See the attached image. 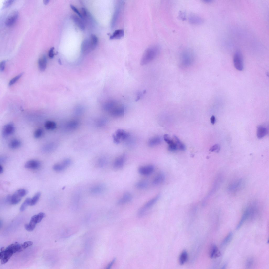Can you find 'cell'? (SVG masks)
Returning <instances> with one entry per match:
<instances>
[{"label": "cell", "mask_w": 269, "mask_h": 269, "mask_svg": "<svg viewBox=\"0 0 269 269\" xmlns=\"http://www.w3.org/2000/svg\"><path fill=\"white\" fill-rule=\"evenodd\" d=\"M105 108L111 115L115 117H121L124 114L123 105L116 101L111 100L105 104Z\"/></svg>", "instance_id": "obj_1"}, {"label": "cell", "mask_w": 269, "mask_h": 269, "mask_svg": "<svg viewBox=\"0 0 269 269\" xmlns=\"http://www.w3.org/2000/svg\"><path fill=\"white\" fill-rule=\"evenodd\" d=\"M20 244L15 242L9 245L6 249L3 247L1 248L0 259L1 264H5L8 261L14 253L19 252Z\"/></svg>", "instance_id": "obj_2"}, {"label": "cell", "mask_w": 269, "mask_h": 269, "mask_svg": "<svg viewBox=\"0 0 269 269\" xmlns=\"http://www.w3.org/2000/svg\"><path fill=\"white\" fill-rule=\"evenodd\" d=\"M159 51V48L157 46H152L148 48L142 56L141 65H146L153 60L158 55Z\"/></svg>", "instance_id": "obj_3"}, {"label": "cell", "mask_w": 269, "mask_h": 269, "mask_svg": "<svg viewBox=\"0 0 269 269\" xmlns=\"http://www.w3.org/2000/svg\"><path fill=\"white\" fill-rule=\"evenodd\" d=\"M160 197V195L158 194L145 204L138 210V216L142 217L144 215L147 211L156 203Z\"/></svg>", "instance_id": "obj_4"}, {"label": "cell", "mask_w": 269, "mask_h": 269, "mask_svg": "<svg viewBox=\"0 0 269 269\" xmlns=\"http://www.w3.org/2000/svg\"><path fill=\"white\" fill-rule=\"evenodd\" d=\"M129 136L128 133L124 130L119 129L113 135L112 137L114 142L117 144L121 141L127 139Z\"/></svg>", "instance_id": "obj_5"}, {"label": "cell", "mask_w": 269, "mask_h": 269, "mask_svg": "<svg viewBox=\"0 0 269 269\" xmlns=\"http://www.w3.org/2000/svg\"><path fill=\"white\" fill-rule=\"evenodd\" d=\"M234 63L235 68L237 70L242 71L243 69L244 65L242 56L239 51L236 52L234 58Z\"/></svg>", "instance_id": "obj_6"}, {"label": "cell", "mask_w": 269, "mask_h": 269, "mask_svg": "<svg viewBox=\"0 0 269 269\" xmlns=\"http://www.w3.org/2000/svg\"><path fill=\"white\" fill-rule=\"evenodd\" d=\"M192 54L186 51L183 52L181 56V62L183 66H188L192 63L193 60Z\"/></svg>", "instance_id": "obj_7"}, {"label": "cell", "mask_w": 269, "mask_h": 269, "mask_svg": "<svg viewBox=\"0 0 269 269\" xmlns=\"http://www.w3.org/2000/svg\"><path fill=\"white\" fill-rule=\"evenodd\" d=\"M244 184V181L243 180H237L229 185L228 188V190L231 193H235L241 189L243 186Z\"/></svg>", "instance_id": "obj_8"}, {"label": "cell", "mask_w": 269, "mask_h": 269, "mask_svg": "<svg viewBox=\"0 0 269 269\" xmlns=\"http://www.w3.org/2000/svg\"><path fill=\"white\" fill-rule=\"evenodd\" d=\"M18 13L17 11H14L11 13L7 17L5 21V25L7 26H10L14 24L17 20Z\"/></svg>", "instance_id": "obj_9"}, {"label": "cell", "mask_w": 269, "mask_h": 269, "mask_svg": "<svg viewBox=\"0 0 269 269\" xmlns=\"http://www.w3.org/2000/svg\"><path fill=\"white\" fill-rule=\"evenodd\" d=\"M154 169V167L153 165H149L140 167L138 169V171L141 175H147L152 173Z\"/></svg>", "instance_id": "obj_10"}, {"label": "cell", "mask_w": 269, "mask_h": 269, "mask_svg": "<svg viewBox=\"0 0 269 269\" xmlns=\"http://www.w3.org/2000/svg\"><path fill=\"white\" fill-rule=\"evenodd\" d=\"M253 207L252 206L249 207L245 210L241 217L240 221L236 226V229L238 230L240 228L245 220L247 219L250 214L252 212L253 210Z\"/></svg>", "instance_id": "obj_11"}, {"label": "cell", "mask_w": 269, "mask_h": 269, "mask_svg": "<svg viewBox=\"0 0 269 269\" xmlns=\"http://www.w3.org/2000/svg\"><path fill=\"white\" fill-rule=\"evenodd\" d=\"M15 130L14 125L12 123H8L4 125L2 130V134L4 137L8 136L13 133Z\"/></svg>", "instance_id": "obj_12"}, {"label": "cell", "mask_w": 269, "mask_h": 269, "mask_svg": "<svg viewBox=\"0 0 269 269\" xmlns=\"http://www.w3.org/2000/svg\"><path fill=\"white\" fill-rule=\"evenodd\" d=\"M40 165V163L39 161L36 160L31 159L26 162L24 167L25 168L28 169H37L39 168Z\"/></svg>", "instance_id": "obj_13"}, {"label": "cell", "mask_w": 269, "mask_h": 269, "mask_svg": "<svg viewBox=\"0 0 269 269\" xmlns=\"http://www.w3.org/2000/svg\"><path fill=\"white\" fill-rule=\"evenodd\" d=\"M131 194L128 192L124 193L122 197L117 201V203L119 205H123L130 202L132 200Z\"/></svg>", "instance_id": "obj_14"}, {"label": "cell", "mask_w": 269, "mask_h": 269, "mask_svg": "<svg viewBox=\"0 0 269 269\" xmlns=\"http://www.w3.org/2000/svg\"><path fill=\"white\" fill-rule=\"evenodd\" d=\"M125 161V157L121 156L117 158L114 161L113 167L115 169H120L123 167Z\"/></svg>", "instance_id": "obj_15"}, {"label": "cell", "mask_w": 269, "mask_h": 269, "mask_svg": "<svg viewBox=\"0 0 269 269\" xmlns=\"http://www.w3.org/2000/svg\"><path fill=\"white\" fill-rule=\"evenodd\" d=\"M165 179V176L162 172L159 173L153 179L152 181V184L157 185L162 183Z\"/></svg>", "instance_id": "obj_16"}, {"label": "cell", "mask_w": 269, "mask_h": 269, "mask_svg": "<svg viewBox=\"0 0 269 269\" xmlns=\"http://www.w3.org/2000/svg\"><path fill=\"white\" fill-rule=\"evenodd\" d=\"M38 64L39 68L40 71H43L45 70L46 66L47 59L45 55H43L39 59Z\"/></svg>", "instance_id": "obj_17"}, {"label": "cell", "mask_w": 269, "mask_h": 269, "mask_svg": "<svg viewBox=\"0 0 269 269\" xmlns=\"http://www.w3.org/2000/svg\"><path fill=\"white\" fill-rule=\"evenodd\" d=\"M268 132L267 128L261 126H258L257 131V136L258 139H261L266 135Z\"/></svg>", "instance_id": "obj_18"}, {"label": "cell", "mask_w": 269, "mask_h": 269, "mask_svg": "<svg viewBox=\"0 0 269 269\" xmlns=\"http://www.w3.org/2000/svg\"><path fill=\"white\" fill-rule=\"evenodd\" d=\"M104 187L102 184H98L92 187L90 189V192L94 194H97L101 193L104 190Z\"/></svg>", "instance_id": "obj_19"}, {"label": "cell", "mask_w": 269, "mask_h": 269, "mask_svg": "<svg viewBox=\"0 0 269 269\" xmlns=\"http://www.w3.org/2000/svg\"><path fill=\"white\" fill-rule=\"evenodd\" d=\"M124 34V31L123 30H115L112 34L111 36L110 39H120L123 37Z\"/></svg>", "instance_id": "obj_20"}, {"label": "cell", "mask_w": 269, "mask_h": 269, "mask_svg": "<svg viewBox=\"0 0 269 269\" xmlns=\"http://www.w3.org/2000/svg\"><path fill=\"white\" fill-rule=\"evenodd\" d=\"M45 216V215L44 213L40 212L37 214L31 217L30 221L37 224V223L40 222Z\"/></svg>", "instance_id": "obj_21"}, {"label": "cell", "mask_w": 269, "mask_h": 269, "mask_svg": "<svg viewBox=\"0 0 269 269\" xmlns=\"http://www.w3.org/2000/svg\"><path fill=\"white\" fill-rule=\"evenodd\" d=\"M161 141V138L158 136H156L150 139L148 142L150 147H153L160 144Z\"/></svg>", "instance_id": "obj_22"}, {"label": "cell", "mask_w": 269, "mask_h": 269, "mask_svg": "<svg viewBox=\"0 0 269 269\" xmlns=\"http://www.w3.org/2000/svg\"><path fill=\"white\" fill-rule=\"evenodd\" d=\"M81 50L84 53H87L91 50L89 40L86 39L82 42L81 46Z\"/></svg>", "instance_id": "obj_23"}, {"label": "cell", "mask_w": 269, "mask_h": 269, "mask_svg": "<svg viewBox=\"0 0 269 269\" xmlns=\"http://www.w3.org/2000/svg\"><path fill=\"white\" fill-rule=\"evenodd\" d=\"M22 197L15 192L11 195L10 204L15 205L18 203L21 200Z\"/></svg>", "instance_id": "obj_24"}, {"label": "cell", "mask_w": 269, "mask_h": 269, "mask_svg": "<svg viewBox=\"0 0 269 269\" xmlns=\"http://www.w3.org/2000/svg\"><path fill=\"white\" fill-rule=\"evenodd\" d=\"M148 182L146 180H142L137 182L135 185V187L137 188L140 189H143L146 188L148 186Z\"/></svg>", "instance_id": "obj_25"}, {"label": "cell", "mask_w": 269, "mask_h": 269, "mask_svg": "<svg viewBox=\"0 0 269 269\" xmlns=\"http://www.w3.org/2000/svg\"><path fill=\"white\" fill-rule=\"evenodd\" d=\"M221 255V253L218 249L217 247L214 245L212 247L210 253V257L211 258H215L218 257Z\"/></svg>", "instance_id": "obj_26"}, {"label": "cell", "mask_w": 269, "mask_h": 269, "mask_svg": "<svg viewBox=\"0 0 269 269\" xmlns=\"http://www.w3.org/2000/svg\"><path fill=\"white\" fill-rule=\"evenodd\" d=\"M189 19L190 22L193 24H199L203 22V20L200 17L195 15L190 16Z\"/></svg>", "instance_id": "obj_27"}, {"label": "cell", "mask_w": 269, "mask_h": 269, "mask_svg": "<svg viewBox=\"0 0 269 269\" xmlns=\"http://www.w3.org/2000/svg\"><path fill=\"white\" fill-rule=\"evenodd\" d=\"M21 144V142L19 140L17 139H14L10 142L9 146L12 149H16L20 146Z\"/></svg>", "instance_id": "obj_28"}, {"label": "cell", "mask_w": 269, "mask_h": 269, "mask_svg": "<svg viewBox=\"0 0 269 269\" xmlns=\"http://www.w3.org/2000/svg\"><path fill=\"white\" fill-rule=\"evenodd\" d=\"M71 18L74 22L81 29L83 30L84 29V24L79 18L75 15H72Z\"/></svg>", "instance_id": "obj_29"}, {"label": "cell", "mask_w": 269, "mask_h": 269, "mask_svg": "<svg viewBox=\"0 0 269 269\" xmlns=\"http://www.w3.org/2000/svg\"><path fill=\"white\" fill-rule=\"evenodd\" d=\"M92 50H93L96 47L98 42V38L94 34H92L89 40Z\"/></svg>", "instance_id": "obj_30"}, {"label": "cell", "mask_w": 269, "mask_h": 269, "mask_svg": "<svg viewBox=\"0 0 269 269\" xmlns=\"http://www.w3.org/2000/svg\"><path fill=\"white\" fill-rule=\"evenodd\" d=\"M188 258V254L186 251H183L180 255L179 262L180 265L184 264L187 261Z\"/></svg>", "instance_id": "obj_31"}, {"label": "cell", "mask_w": 269, "mask_h": 269, "mask_svg": "<svg viewBox=\"0 0 269 269\" xmlns=\"http://www.w3.org/2000/svg\"><path fill=\"white\" fill-rule=\"evenodd\" d=\"M173 137L175 142L177 146L178 149L181 151H185L186 149L185 146L181 142L179 139L176 136L174 135Z\"/></svg>", "instance_id": "obj_32"}, {"label": "cell", "mask_w": 269, "mask_h": 269, "mask_svg": "<svg viewBox=\"0 0 269 269\" xmlns=\"http://www.w3.org/2000/svg\"><path fill=\"white\" fill-rule=\"evenodd\" d=\"M45 127L47 130H53L56 128V124L53 121H47L45 123Z\"/></svg>", "instance_id": "obj_33"}, {"label": "cell", "mask_w": 269, "mask_h": 269, "mask_svg": "<svg viewBox=\"0 0 269 269\" xmlns=\"http://www.w3.org/2000/svg\"><path fill=\"white\" fill-rule=\"evenodd\" d=\"M40 196V192L37 193L31 199L30 205L33 206L35 205L38 201Z\"/></svg>", "instance_id": "obj_34"}, {"label": "cell", "mask_w": 269, "mask_h": 269, "mask_svg": "<svg viewBox=\"0 0 269 269\" xmlns=\"http://www.w3.org/2000/svg\"><path fill=\"white\" fill-rule=\"evenodd\" d=\"M232 236V232H230L223 241L221 244V246L223 247L228 244L231 241Z\"/></svg>", "instance_id": "obj_35"}, {"label": "cell", "mask_w": 269, "mask_h": 269, "mask_svg": "<svg viewBox=\"0 0 269 269\" xmlns=\"http://www.w3.org/2000/svg\"><path fill=\"white\" fill-rule=\"evenodd\" d=\"M31 198H27L21 205L20 210L21 211H24L28 205H30Z\"/></svg>", "instance_id": "obj_36"}, {"label": "cell", "mask_w": 269, "mask_h": 269, "mask_svg": "<svg viewBox=\"0 0 269 269\" xmlns=\"http://www.w3.org/2000/svg\"><path fill=\"white\" fill-rule=\"evenodd\" d=\"M36 224L30 221L28 224H25L24 227L25 229L29 231H33L35 228Z\"/></svg>", "instance_id": "obj_37"}, {"label": "cell", "mask_w": 269, "mask_h": 269, "mask_svg": "<svg viewBox=\"0 0 269 269\" xmlns=\"http://www.w3.org/2000/svg\"><path fill=\"white\" fill-rule=\"evenodd\" d=\"M53 169L57 172H60L64 169L66 168L62 163L55 164L53 167Z\"/></svg>", "instance_id": "obj_38"}, {"label": "cell", "mask_w": 269, "mask_h": 269, "mask_svg": "<svg viewBox=\"0 0 269 269\" xmlns=\"http://www.w3.org/2000/svg\"><path fill=\"white\" fill-rule=\"evenodd\" d=\"M33 243L31 241H27L20 244V249L19 252H20L28 247L32 245Z\"/></svg>", "instance_id": "obj_39"}, {"label": "cell", "mask_w": 269, "mask_h": 269, "mask_svg": "<svg viewBox=\"0 0 269 269\" xmlns=\"http://www.w3.org/2000/svg\"><path fill=\"white\" fill-rule=\"evenodd\" d=\"M23 74V73H22L16 76L9 81V85L11 86L15 83L22 76Z\"/></svg>", "instance_id": "obj_40"}, {"label": "cell", "mask_w": 269, "mask_h": 269, "mask_svg": "<svg viewBox=\"0 0 269 269\" xmlns=\"http://www.w3.org/2000/svg\"><path fill=\"white\" fill-rule=\"evenodd\" d=\"M43 133V130L41 128H39L36 130L34 133V136L35 138H39L42 136Z\"/></svg>", "instance_id": "obj_41"}, {"label": "cell", "mask_w": 269, "mask_h": 269, "mask_svg": "<svg viewBox=\"0 0 269 269\" xmlns=\"http://www.w3.org/2000/svg\"><path fill=\"white\" fill-rule=\"evenodd\" d=\"M168 145V149L169 151H174L178 149L176 144L174 141Z\"/></svg>", "instance_id": "obj_42"}, {"label": "cell", "mask_w": 269, "mask_h": 269, "mask_svg": "<svg viewBox=\"0 0 269 269\" xmlns=\"http://www.w3.org/2000/svg\"><path fill=\"white\" fill-rule=\"evenodd\" d=\"M54 148V145L52 144H49L46 145L43 148V151L44 152H47L51 151Z\"/></svg>", "instance_id": "obj_43"}, {"label": "cell", "mask_w": 269, "mask_h": 269, "mask_svg": "<svg viewBox=\"0 0 269 269\" xmlns=\"http://www.w3.org/2000/svg\"><path fill=\"white\" fill-rule=\"evenodd\" d=\"M22 198L25 196L28 193L27 190L24 189H20L16 191Z\"/></svg>", "instance_id": "obj_44"}, {"label": "cell", "mask_w": 269, "mask_h": 269, "mask_svg": "<svg viewBox=\"0 0 269 269\" xmlns=\"http://www.w3.org/2000/svg\"><path fill=\"white\" fill-rule=\"evenodd\" d=\"M254 260L253 258H248L246 262V266L247 268H250L252 266Z\"/></svg>", "instance_id": "obj_45"}, {"label": "cell", "mask_w": 269, "mask_h": 269, "mask_svg": "<svg viewBox=\"0 0 269 269\" xmlns=\"http://www.w3.org/2000/svg\"><path fill=\"white\" fill-rule=\"evenodd\" d=\"M220 149L219 145L218 144H216L212 146L210 149L209 151L211 152L215 151L216 152H218L219 151Z\"/></svg>", "instance_id": "obj_46"}, {"label": "cell", "mask_w": 269, "mask_h": 269, "mask_svg": "<svg viewBox=\"0 0 269 269\" xmlns=\"http://www.w3.org/2000/svg\"><path fill=\"white\" fill-rule=\"evenodd\" d=\"M163 138L164 141L168 144L174 141L170 139L169 135L168 134H165L163 136Z\"/></svg>", "instance_id": "obj_47"}, {"label": "cell", "mask_w": 269, "mask_h": 269, "mask_svg": "<svg viewBox=\"0 0 269 269\" xmlns=\"http://www.w3.org/2000/svg\"><path fill=\"white\" fill-rule=\"evenodd\" d=\"M78 125V123L75 121H73L69 122L68 125V126L70 128H73L76 127Z\"/></svg>", "instance_id": "obj_48"}, {"label": "cell", "mask_w": 269, "mask_h": 269, "mask_svg": "<svg viewBox=\"0 0 269 269\" xmlns=\"http://www.w3.org/2000/svg\"><path fill=\"white\" fill-rule=\"evenodd\" d=\"M106 163V160L104 158H101L99 161L98 165L99 167H104Z\"/></svg>", "instance_id": "obj_49"}, {"label": "cell", "mask_w": 269, "mask_h": 269, "mask_svg": "<svg viewBox=\"0 0 269 269\" xmlns=\"http://www.w3.org/2000/svg\"><path fill=\"white\" fill-rule=\"evenodd\" d=\"M14 0H7L4 1L3 4V8L7 7L10 6L13 2Z\"/></svg>", "instance_id": "obj_50"}, {"label": "cell", "mask_w": 269, "mask_h": 269, "mask_svg": "<svg viewBox=\"0 0 269 269\" xmlns=\"http://www.w3.org/2000/svg\"><path fill=\"white\" fill-rule=\"evenodd\" d=\"M70 7L73 11L77 13L79 17L81 18H83L81 14L80 13L77 9L73 5H71Z\"/></svg>", "instance_id": "obj_51"}, {"label": "cell", "mask_w": 269, "mask_h": 269, "mask_svg": "<svg viewBox=\"0 0 269 269\" xmlns=\"http://www.w3.org/2000/svg\"><path fill=\"white\" fill-rule=\"evenodd\" d=\"M71 162V161L70 159H66L63 160L62 163L66 168L70 165Z\"/></svg>", "instance_id": "obj_52"}, {"label": "cell", "mask_w": 269, "mask_h": 269, "mask_svg": "<svg viewBox=\"0 0 269 269\" xmlns=\"http://www.w3.org/2000/svg\"><path fill=\"white\" fill-rule=\"evenodd\" d=\"M6 62L5 60L2 61L1 62L0 64V70L1 72H2L4 70Z\"/></svg>", "instance_id": "obj_53"}, {"label": "cell", "mask_w": 269, "mask_h": 269, "mask_svg": "<svg viewBox=\"0 0 269 269\" xmlns=\"http://www.w3.org/2000/svg\"><path fill=\"white\" fill-rule=\"evenodd\" d=\"M54 48L52 47L51 48L49 51V57L51 58H53L54 55Z\"/></svg>", "instance_id": "obj_54"}, {"label": "cell", "mask_w": 269, "mask_h": 269, "mask_svg": "<svg viewBox=\"0 0 269 269\" xmlns=\"http://www.w3.org/2000/svg\"><path fill=\"white\" fill-rule=\"evenodd\" d=\"M81 10L82 12V15L83 18V17H85L87 15V12L85 8H81Z\"/></svg>", "instance_id": "obj_55"}, {"label": "cell", "mask_w": 269, "mask_h": 269, "mask_svg": "<svg viewBox=\"0 0 269 269\" xmlns=\"http://www.w3.org/2000/svg\"><path fill=\"white\" fill-rule=\"evenodd\" d=\"M116 260L115 259H113L112 261H111L110 263L107 266V268H110L113 265L114 263L115 262Z\"/></svg>", "instance_id": "obj_56"}, {"label": "cell", "mask_w": 269, "mask_h": 269, "mask_svg": "<svg viewBox=\"0 0 269 269\" xmlns=\"http://www.w3.org/2000/svg\"><path fill=\"white\" fill-rule=\"evenodd\" d=\"M211 122L212 125L214 124L215 121V118L214 116H212L210 118Z\"/></svg>", "instance_id": "obj_57"}, {"label": "cell", "mask_w": 269, "mask_h": 269, "mask_svg": "<svg viewBox=\"0 0 269 269\" xmlns=\"http://www.w3.org/2000/svg\"><path fill=\"white\" fill-rule=\"evenodd\" d=\"M6 160V158L4 157H2V158H0L1 162H4Z\"/></svg>", "instance_id": "obj_58"}, {"label": "cell", "mask_w": 269, "mask_h": 269, "mask_svg": "<svg viewBox=\"0 0 269 269\" xmlns=\"http://www.w3.org/2000/svg\"><path fill=\"white\" fill-rule=\"evenodd\" d=\"M3 170V167L1 165L0 166V173H2Z\"/></svg>", "instance_id": "obj_59"}, {"label": "cell", "mask_w": 269, "mask_h": 269, "mask_svg": "<svg viewBox=\"0 0 269 269\" xmlns=\"http://www.w3.org/2000/svg\"><path fill=\"white\" fill-rule=\"evenodd\" d=\"M49 0H44L43 2L45 4H46L49 2Z\"/></svg>", "instance_id": "obj_60"}]
</instances>
